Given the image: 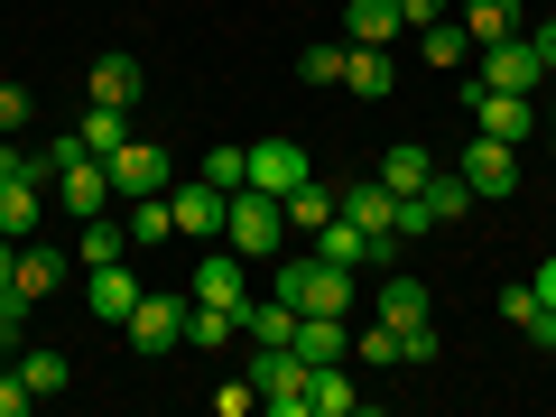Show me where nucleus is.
<instances>
[{"instance_id":"obj_1","label":"nucleus","mask_w":556,"mask_h":417,"mask_svg":"<svg viewBox=\"0 0 556 417\" xmlns=\"http://www.w3.org/2000/svg\"><path fill=\"white\" fill-rule=\"evenodd\" d=\"M278 298L298 306V316H353V269H334L316 251H288L278 260Z\"/></svg>"},{"instance_id":"obj_2","label":"nucleus","mask_w":556,"mask_h":417,"mask_svg":"<svg viewBox=\"0 0 556 417\" xmlns=\"http://www.w3.org/2000/svg\"><path fill=\"white\" fill-rule=\"evenodd\" d=\"M278 232H288V214H278V195H260V186H241V195L223 204V241H232L241 260H278Z\"/></svg>"},{"instance_id":"obj_3","label":"nucleus","mask_w":556,"mask_h":417,"mask_svg":"<svg viewBox=\"0 0 556 417\" xmlns=\"http://www.w3.org/2000/svg\"><path fill=\"white\" fill-rule=\"evenodd\" d=\"M306 380H316V362H298L288 343H260L251 390H260V408H269V417H306Z\"/></svg>"},{"instance_id":"obj_4","label":"nucleus","mask_w":556,"mask_h":417,"mask_svg":"<svg viewBox=\"0 0 556 417\" xmlns=\"http://www.w3.org/2000/svg\"><path fill=\"white\" fill-rule=\"evenodd\" d=\"M455 177L473 186V204H510V195H519V149H510V139H482V130H473V149L455 159Z\"/></svg>"},{"instance_id":"obj_5","label":"nucleus","mask_w":556,"mask_h":417,"mask_svg":"<svg viewBox=\"0 0 556 417\" xmlns=\"http://www.w3.org/2000/svg\"><path fill=\"white\" fill-rule=\"evenodd\" d=\"M102 167H112V195H130V204H139V195H167V186H177V159H167L159 139H121Z\"/></svg>"},{"instance_id":"obj_6","label":"nucleus","mask_w":556,"mask_h":417,"mask_svg":"<svg viewBox=\"0 0 556 417\" xmlns=\"http://www.w3.org/2000/svg\"><path fill=\"white\" fill-rule=\"evenodd\" d=\"M121 334H130V353H139V362L177 353V343H186V298H159V288H149V298L121 316Z\"/></svg>"},{"instance_id":"obj_7","label":"nucleus","mask_w":556,"mask_h":417,"mask_svg":"<svg viewBox=\"0 0 556 417\" xmlns=\"http://www.w3.org/2000/svg\"><path fill=\"white\" fill-rule=\"evenodd\" d=\"M464 102H473V130L482 139H510V149L538 139V93H492V84H473Z\"/></svg>"},{"instance_id":"obj_8","label":"nucleus","mask_w":556,"mask_h":417,"mask_svg":"<svg viewBox=\"0 0 556 417\" xmlns=\"http://www.w3.org/2000/svg\"><path fill=\"white\" fill-rule=\"evenodd\" d=\"M306 177H316V159H306L298 139H260V149H251V186H260V195H278V204H288Z\"/></svg>"},{"instance_id":"obj_9","label":"nucleus","mask_w":556,"mask_h":417,"mask_svg":"<svg viewBox=\"0 0 556 417\" xmlns=\"http://www.w3.org/2000/svg\"><path fill=\"white\" fill-rule=\"evenodd\" d=\"M223 186H204V177H186V186H167V214H177V232L186 241H223Z\"/></svg>"},{"instance_id":"obj_10","label":"nucleus","mask_w":556,"mask_h":417,"mask_svg":"<svg viewBox=\"0 0 556 417\" xmlns=\"http://www.w3.org/2000/svg\"><path fill=\"white\" fill-rule=\"evenodd\" d=\"M334 214H343V223H362V232H380V241H399V195H390L380 177L334 186Z\"/></svg>"},{"instance_id":"obj_11","label":"nucleus","mask_w":556,"mask_h":417,"mask_svg":"<svg viewBox=\"0 0 556 417\" xmlns=\"http://www.w3.org/2000/svg\"><path fill=\"white\" fill-rule=\"evenodd\" d=\"M482 84H492V93H538L547 65H538L529 38H501V47H482Z\"/></svg>"},{"instance_id":"obj_12","label":"nucleus","mask_w":556,"mask_h":417,"mask_svg":"<svg viewBox=\"0 0 556 417\" xmlns=\"http://www.w3.org/2000/svg\"><path fill=\"white\" fill-rule=\"evenodd\" d=\"M139 93H149L139 56H130V47H102V56H93V75H84V102H121V112H130Z\"/></svg>"},{"instance_id":"obj_13","label":"nucleus","mask_w":556,"mask_h":417,"mask_svg":"<svg viewBox=\"0 0 556 417\" xmlns=\"http://www.w3.org/2000/svg\"><path fill=\"white\" fill-rule=\"evenodd\" d=\"M186 298H195V306H232V316H241V306H251V278H241V251H214V260L195 269V288H186Z\"/></svg>"},{"instance_id":"obj_14","label":"nucleus","mask_w":556,"mask_h":417,"mask_svg":"<svg viewBox=\"0 0 556 417\" xmlns=\"http://www.w3.org/2000/svg\"><path fill=\"white\" fill-rule=\"evenodd\" d=\"M0 232H10V241H38V232H47V186L0 177Z\"/></svg>"},{"instance_id":"obj_15","label":"nucleus","mask_w":556,"mask_h":417,"mask_svg":"<svg viewBox=\"0 0 556 417\" xmlns=\"http://www.w3.org/2000/svg\"><path fill=\"white\" fill-rule=\"evenodd\" d=\"M288 353H298V362H343V353H353V316H298Z\"/></svg>"},{"instance_id":"obj_16","label":"nucleus","mask_w":556,"mask_h":417,"mask_svg":"<svg viewBox=\"0 0 556 417\" xmlns=\"http://www.w3.org/2000/svg\"><path fill=\"white\" fill-rule=\"evenodd\" d=\"M455 20H464V38H473V47H501V38L529 28V10H519V0H464Z\"/></svg>"},{"instance_id":"obj_17","label":"nucleus","mask_w":556,"mask_h":417,"mask_svg":"<svg viewBox=\"0 0 556 417\" xmlns=\"http://www.w3.org/2000/svg\"><path fill=\"white\" fill-rule=\"evenodd\" d=\"M84 298H93V316H102V325H121V316H130L139 298H149V288H139V278H130V269L112 260V269H84Z\"/></svg>"},{"instance_id":"obj_18","label":"nucleus","mask_w":556,"mask_h":417,"mask_svg":"<svg viewBox=\"0 0 556 417\" xmlns=\"http://www.w3.org/2000/svg\"><path fill=\"white\" fill-rule=\"evenodd\" d=\"M343 84H353V102H380V93L399 84L390 47H353V38H343Z\"/></svg>"},{"instance_id":"obj_19","label":"nucleus","mask_w":556,"mask_h":417,"mask_svg":"<svg viewBox=\"0 0 556 417\" xmlns=\"http://www.w3.org/2000/svg\"><path fill=\"white\" fill-rule=\"evenodd\" d=\"M10 288H20V298H56V288H65V251L20 241V269H10Z\"/></svg>"},{"instance_id":"obj_20","label":"nucleus","mask_w":556,"mask_h":417,"mask_svg":"<svg viewBox=\"0 0 556 417\" xmlns=\"http://www.w3.org/2000/svg\"><path fill=\"white\" fill-rule=\"evenodd\" d=\"M371 316L380 325H417V316H427V278L390 269V278H380V298H371Z\"/></svg>"},{"instance_id":"obj_21","label":"nucleus","mask_w":556,"mask_h":417,"mask_svg":"<svg viewBox=\"0 0 556 417\" xmlns=\"http://www.w3.org/2000/svg\"><path fill=\"white\" fill-rule=\"evenodd\" d=\"M343 28H353V47H390L408 20H399V0H343Z\"/></svg>"},{"instance_id":"obj_22","label":"nucleus","mask_w":556,"mask_h":417,"mask_svg":"<svg viewBox=\"0 0 556 417\" xmlns=\"http://www.w3.org/2000/svg\"><path fill=\"white\" fill-rule=\"evenodd\" d=\"M121 251H130V223H112V214H84V232H75V260H84V269H112Z\"/></svg>"},{"instance_id":"obj_23","label":"nucleus","mask_w":556,"mask_h":417,"mask_svg":"<svg viewBox=\"0 0 556 417\" xmlns=\"http://www.w3.org/2000/svg\"><path fill=\"white\" fill-rule=\"evenodd\" d=\"M501 316H510V325H519V334H529V343H556V306L538 298L529 278H519V288H501Z\"/></svg>"},{"instance_id":"obj_24","label":"nucleus","mask_w":556,"mask_h":417,"mask_svg":"<svg viewBox=\"0 0 556 417\" xmlns=\"http://www.w3.org/2000/svg\"><path fill=\"white\" fill-rule=\"evenodd\" d=\"M75 139H84V149H93V159H112L121 139H130V112H121V102H84V121H75Z\"/></svg>"},{"instance_id":"obj_25","label":"nucleus","mask_w":556,"mask_h":417,"mask_svg":"<svg viewBox=\"0 0 556 417\" xmlns=\"http://www.w3.org/2000/svg\"><path fill=\"white\" fill-rule=\"evenodd\" d=\"M241 334H251V343H288V334H298V306H288V298L269 288V298H251V306H241Z\"/></svg>"},{"instance_id":"obj_26","label":"nucleus","mask_w":556,"mask_h":417,"mask_svg":"<svg viewBox=\"0 0 556 417\" xmlns=\"http://www.w3.org/2000/svg\"><path fill=\"white\" fill-rule=\"evenodd\" d=\"M278 214H288V232H325V223H334V186H325V177H306L298 195L278 204Z\"/></svg>"},{"instance_id":"obj_27","label":"nucleus","mask_w":556,"mask_h":417,"mask_svg":"<svg viewBox=\"0 0 556 417\" xmlns=\"http://www.w3.org/2000/svg\"><path fill=\"white\" fill-rule=\"evenodd\" d=\"M306 408H316V417H353V371H343V362H316V380H306Z\"/></svg>"},{"instance_id":"obj_28","label":"nucleus","mask_w":556,"mask_h":417,"mask_svg":"<svg viewBox=\"0 0 556 417\" xmlns=\"http://www.w3.org/2000/svg\"><path fill=\"white\" fill-rule=\"evenodd\" d=\"M417 204H427V223H455V214H464V204H473V186H464V177H455V167H437V177L417 186Z\"/></svg>"},{"instance_id":"obj_29","label":"nucleus","mask_w":556,"mask_h":417,"mask_svg":"<svg viewBox=\"0 0 556 417\" xmlns=\"http://www.w3.org/2000/svg\"><path fill=\"white\" fill-rule=\"evenodd\" d=\"M417 47H427V65H464V56H473V38H464V20H455V10L417 28Z\"/></svg>"},{"instance_id":"obj_30","label":"nucleus","mask_w":556,"mask_h":417,"mask_svg":"<svg viewBox=\"0 0 556 417\" xmlns=\"http://www.w3.org/2000/svg\"><path fill=\"white\" fill-rule=\"evenodd\" d=\"M427 177H437V159H427V149H390V159H380V186H390V195H417Z\"/></svg>"},{"instance_id":"obj_31","label":"nucleus","mask_w":556,"mask_h":417,"mask_svg":"<svg viewBox=\"0 0 556 417\" xmlns=\"http://www.w3.org/2000/svg\"><path fill=\"white\" fill-rule=\"evenodd\" d=\"M232 325H241L232 306H195V298H186V343H195V353H214V343L232 334Z\"/></svg>"},{"instance_id":"obj_32","label":"nucleus","mask_w":556,"mask_h":417,"mask_svg":"<svg viewBox=\"0 0 556 417\" xmlns=\"http://www.w3.org/2000/svg\"><path fill=\"white\" fill-rule=\"evenodd\" d=\"M204 186L241 195V186H251V149H204Z\"/></svg>"},{"instance_id":"obj_33","label":"nucleus","mask_w":556,"mask_h":417,"mask_svg":"<svg viewBox=\"0 0 556 417\" xmlns=\"http://www.w3.org/2000/svg\"><path fill=\"white\" fill-rule=\"evenodd\" d=\"M167 232H177L167 195H139V204H130V251H139V241H167Z\"/></svg>"},{"instance_id":"obj_34","label":"nucleus","mask_w":556,"mask_h":417,"mask_svg":"<svg viewBox=\"0 0 556 417\" xmlns=\"http://www.w3.org/2000/svg\"><path fill=\"white\" fill-rule=\"evenodd\" d=\"M353 353L371 362V371H390V362H399V325H380V316H371V325L353 334Z\"/></svg>"},{"instance_id":"obj_35","label":"nucleus","mask_w":556,"mask_h":417,"mask_svg":"<svg viewBox=\"0 0 556 417\" xmlns=\"http://www.w3.org/2000/svg\"><path fill=\"white\" fill-rule=\"evenodd\" d=\"M20 380H28L38 399H56V390H65V353H20Z\"/></svg>"},{"instance_id":"obj_36","label":"nucleus","mask_w":556,"mask_h":417,"mask_svg":"<svg viewBox=\"0 0 556 417\" xmlns=\"http://www.w3.org/2000/svg\"><path fill=\"white\" fill-rule=\"evenodd\" d=\"M28 306H38V298H20V288H0V353H20V343H28Z\"/></svg>"},{"instance_id":"obj_37","label":"nucleus","mask_w":556,"mask_h":417,"mask_svg":"<svg viewBox=\"0 0 556 417\" xmlns=\"http://www.w3.org/2000/svg\"><path fill=\"white\" fill-rule=\"evenodd\" d=\"M298 75H306V84H343V47H306Z\"/></svg>"},{"instance_id":"obj_38","label":"nucleus","mask_w":556,"mask_h":417,"mask_svg":"<svg viewBox=\"0 0 556 417\" xmlns=\"http://www.w3.org/2000/svg\"><path fill=\"white\" fill-rule=\"evenodd\" d=\"M260 408V390H251V371H241V380H223V390H214V417H251Z\"/></svg>"},{"instance_id":"obj_39","label":"nucleus","mask_w":556,"mask_h":417,"mask_svg":"<svg viewBox=\"0 0 556 417\" xmlns=\"http://www.w3.org/2000/svg\"><path fill=\"white\" fill-rule=\"evenodd\" d=\"M399 362H437V325H427V316L399 325Z\"/></svg>"},{"instance_id":"obj_40","label":"nucleus","mask_w":556,"mask_h":417,"mask_svg":"<svg viewBox=\"0 0 556 417\" xmlns=\"http://www.w3.org/2000/svg\"><path fill=\"white\" fill-rule=\"evenodd\" d=\"M28 408H38V390H28L20 362H10V371H0V417H28Z\"/></svg>"},{"instance_id":"obj_41","label":"nucleus","mask_w":556,"mask_h":417,"mask_svg":"<svg viewBox=\"0 0 556 417\" xmlns=\"http://www.w3.org/2000/svg\"><path fill=\"white\" fill-rule=\"evenodd\" d=\"M28 112H38V102H28V84H0V130H20Z\"/></svg>"},{"instance_id":"obj_42","label":"nucleus","mask_w":556,"mask_h":417,"mask_svg":"<svg viewBox=\"0 0 556 417\" xmlns=\"http://www.w3.org/2000/svg\"><path fill=\"white\" fill-rule=\"evenodd\" d=\"M519 38H529V47H538V65H547V75H556V20H538V28H519Z\"/></svg>"},{"instance_id":"obj_43","label":"nucleus","mask_w":556,"mask_h":417,"mask_svg":"<svg viewBox=\"0 0 556 417\" xmlns=\"http://www.w3.org/2000/svg\"><path fill=\"white\" fill-rule=\"evenodd\" d=\"M399 20H408V28H427V20H445V0H399Z\"/></svg>"},{"instance_id":"obj_44","label":"nucleus","mask_w":556,"mask_h":417,"mask_svg":"<svg viewBox=\"0 0 556 417\" xmlns=\"http://www.w3.org/2000/svg\"><path fill=\"white\" fill-rule=\"evenodd\" d=\"M529 288H538V298L556 306V260H538V278H529Z\"/></svg>"},{"instance_id":"obj_45","label":"nucleus","mask_w":556,"mask_h":417,"mask_svg":"<svg viewBox=\"0 0 556 417\" xmlns=\"http://www.w3.org/2000/svg\"><path fill=\"white\" fill-rule=\"evenodd\" d=\"M10 269H20V241H10V232H0V288H10Z\"/></svg>"},{"instance_id":"obj_46","label":"nucleus","mask_w":556,"mask_h":417,"mask_svg":"<svg viewBox=\"0 0 556 417\" xmlns=\"http://www.w3.org/2000/svg\"><path fill=\"white\" fill-rule=\"evenodd\" d=\"M538 139H547V149H556V102H547V112H538Z\"/></svg>"},{"instance_id":"obj_47","label":"nucleus","mask_w":556,"mask_h":417,"mask_svg":"<svg viewBox=\"0 0 556 417\" xmlns=\"http://www.w3.org/2000/svg\"><path fill=\"white\" fill-rule=\"evenodd\" d=\"M445 10H464V0H445Z\"/></svg>"}]
</instances>
